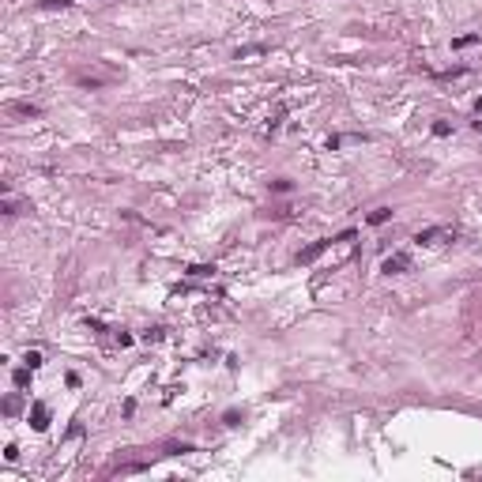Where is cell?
I'll list each match as a JSON object with an SVG mask.
<instances>
[{"instance_id":"1","label":"cell","mask_w":482,"mask_h":482,"mask_svg":"<svg viewBox=\"0 0 482 482\" xmlns=\"http://www.w3.org/2000/svg\"><path fill=\"white\" fill-rule=\"evenodd\" d=\"M452 238H456V230L429 226V230H418V234H414V245H441V241H452Z\"/></svg>"},{"instance_id":"2","label":"cell","mask_w":482,"mask_h":482,"mask_svg":"<svg viewBox=\"0 0 482 482\" xmlns=\"http://www.w3.org/2000/svg\"><path fill=\"white\" fill-rule=\"evenodd\" d=\"M332 245H335V238H320V241H313L309 249H301V253H298V264H313V260H320V256H324L328 249H332Z\"/></svg>"},{"instance_id":"3","label":"cell","mask_w":482,"mask_h":482,"mask_svg":"<svg viewBox=\"0 0 482 482\" xmlns=\"http://www.w3.org/2000/svg\"><path fill=\"white\" fill-rule=\"evenodd\" d=\"M407 268H411V256L407 253H392V256H384V264H381L384 275H399V271H407Z\"/></svg>"},{"instance_id":"4","label":"cell","mask_w":482,"mask_h":482,"mask_svg":"<svg viewBox=\"0 0 482 482\" xmlns=\"http://www.w3.org/2000/svg\"><path fill=\"white\" fill-rule=\"evenodd\" d=\"M30 426H34V429H45V426H49V407H45V403H34V407H30Z\"/></svg>"},{"instance_id":"5","label":"cell","mask_w":482,"mask_h":482,"mask_svg":"<svg viewBox=\"0 0 482 482\" xmlns=\"http://www.w3.org/2000/svg\"><path fill=\"white\" fill-rule=\"evenodd\" d=\"M8 113H15V117H38V106H30V102H12Z\"/></svg>"},{"instance_id":"6","label":"cell","mask_w":482,"mask_h":482,"mask_svg":"<svg viewBox=\"0 0 482 482\" xmlns=\"http://www.w3.org/2000/svg\"><path fill=\"white\" fill-rule=\"evenodd\" d=\"M388 219H392V207H377V211H369V226H381V222H388Z\"/></svg>"},{"instance_id":"7","label":"cell","mask_w":482,"mask_h":482,"mask_svg":"<svg viewBox=\"0 0 482 482\" xmlns=\"http://www.w3.org/2000/svg\"><path fill=\"white\" fill-rule=\"evenodd\" d=\"M188 275H192V279H211L215 268H211V264H192V268H188Z\"/></svg>"},{"instance_id":"8","label":"cell","mask_w":482,"mask_h":482,"mask_svg":"<svg viewBox=\"0 0 482 482\" xmlns=\"http://www.w3.org/2000/svg\"><path fill=\"white\" fill-rule=\"evenodd\" d=\"M471 45H479V34H460V38H452V49H471Z\"/></svg>"},{"instance_id":"9","label":"cell","mask_w":482,"mask_h":482,"mask_svg":"<svg viewBox=\"0 0 482 482\" xmlns=\"http://www.w3.org/2000/svg\"><path fill=\"white\" fill-rule=\"evenodd\" d=\"M30 373H34V369H30V366L15 369V377H12V381H15V388H27V384H30Z\"/></svg>"},{"instance_id":"10","label":"cell","mask_w":482,"mask_h":482,"mask_svg":"<svg viewBox=\"0 0 482 482\" xmlns=\"http://www.w3.org/2000/svg\"><path fill=\"white\" fill-rule=\"evenodd\" d=\"M290 188H294V181H290V177H279V181H271V192H279V196H283V192H290Z\"/></svg>"},{"instance_id":"11","label":"cell","mask_w":482,"mask_h":482,"mask_svg":"<svg viewBox=\"0 0 482 482\" xmlns=\"http://www.w3.org/2000/svg\"><path fill=\"white\" fill-rule=\"evenodd\" d=\"M23 366L38 369V366H42V351H27V354H23Z\"/></svg>"},{"instance_id":"12","label":"cell","mask_w":482,"mask_h":482,"mask_svg":"<svg viewBox=\"0 0 482 482\" xmlns=\"http://www.w3.org/2000/svg\"><path fill=\"white\" fill-rule=\"evenodd\" d=\"M162 335H166V328H147V332H143V343H158Z\"/></svg>"},{"instance_id":"13","label":"cell","mask_w":482,"mask_h":482,"mask_svg":"<svg viewBox=\"0 0 482 482\" xmlns=\"http://www.w3.org/2000/svg\"><path fill=\"white\" fill-rule=\"evenodd\" d=\"M433 136H452V125L448 121H433Z\"/></svg>"},{"instance_id":"14","label":"cell","mask_w":482,"mask_h":482,"mask_svg":"<svg viewBox=\"0 0 482 482\" xmlns=\"http://www.w3.org/2000/svg\"><path fill=\"white\" fill-rule=\"evenodd\" d=\"M42 8H72V0H42Z\"/></svg>"},{"instance_id":"15","label":"cell","mask_w":482,"mask_h":482,"mask_svg":"<svg viewBox=\"0 0 482 482\" xmlns=\"http://www.w3.org/2000/svg\"><path fill=\"white\" fill-rule=\"evenodd\" d=\"M475 110H479V113H482V94H479V98H475Z\"/></svg>"},{"instance_id":"16","label":"cell","mask_w":482,"mask_h":482,"mask_svg":"<svg viewBox=\"0 0 482 482\" xmlns=\"http://www.w3.org/2000/svg\"><path fill=\"white\" fill-rule=\"evenodd\" d=\"M475 128H479V132H482V121H475Z\"/></svg>"}]
</instances>
